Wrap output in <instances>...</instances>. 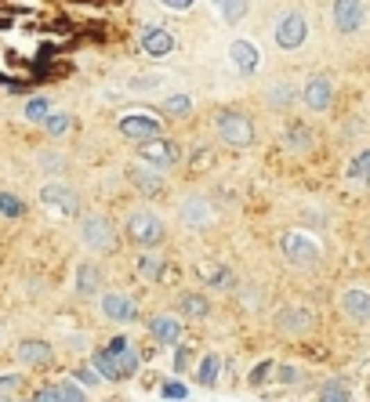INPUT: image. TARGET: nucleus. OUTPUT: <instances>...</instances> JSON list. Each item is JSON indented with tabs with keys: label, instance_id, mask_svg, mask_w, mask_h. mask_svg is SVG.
<instances>
[{
	"label": "nucleus",
	"instance_id": "f257e3e1",
	"mask_svg": "<svg viewBox=\"0 0 370 402\" xmlns=\"http://www.w3.org/2000/svg\"><path fill=\"white\" fill-rule=\"evenodd\" d=\"M305 40H309V19H305V11H298V8L280 11L276 22H272V44L280 51H298Z\"/></svg>",
	"mask_w": 370,
	"mask_h": 402
},
{
	"label": "nucleus",
	"instance_id": "f03ea898",
	"mask_svg": "<svg viewBox=\"0 0 370 402\" xmlns=\"http://www.w3.org/2000/svg\"><path fill=\"white\" fill-rule=\"evenodd\" d=\"M215 131L229 149H251L254 146V120L236 109H221L215 116Z\"/></svg>",
	"mask_w": 370,
	"mask_h": 402
},
{
	"label": "nucleus",
	"instance_id": "7ed1b4c3",
	"mask_svg": "<svg viewBox=\"0 0 370 402\" xmlns=\"http://www.w3.org/2000/svg\"><path fill=\"white\" fill-rule=\"evenodd\" d=\"M124 232H127V239H131L138 250H153V247H160L167 239V225L160 221L153 211H135L131 218H127Z\"/></svg>",
	"mask_w": 370,
	"mask_h": 402
},
{
	"label": "nucleus",
	"instance_id": "20e7f679",
	"mask_svg": "<svg viewBox=\"0 0 370 402\" xmlns=\"http://www.w3.org/2000/svg\"><path fill=\"white\" fill-rule=\"evenodd\" d=\"M280 247H283V257H287V261L298 265V268H316V265H319V257H323V247H319V239L309 236V232H301V229L287 232V236L280 239Z\"/></svg>",
	"mask_w": 370,
	"mask_h": 402
},
{
	"label": "nucleus",
	"instance_id": "39448f33",
	"mask_svg": "<svg viewBox=\"0 0 370 402\" xmlns=\"http://www.w3.org/2000/svg\"><path fill=\"white\" fill-rule=\"evenodd\" d=\"M80 243H84L87 250H94V254H112L120 239H117V229H112L109 218L87 214V218H80Z\"/></svg>",
	"mask_w": 370,
	"mask_h": 402
},
{
	"label": "nucleus",
	"instance_id": "423d86ee",
	"mask_svg": "<svg viewBox=\"0 0 370 402\" xmlns=\"http://www.w3.org/2000/svg\"><path fill=\"white\" fill-rule=\"evenodd\" d=\"M330 22L342 37H356L367 26V4L363 0H334L330 4Z\"/></svg>",
	"mask_w": 370,
	"mask_h": 402
},
{
	"label": "nucleus",
	"instance_id": "0eeeda50",
	"mask_svg": "<svg viewBox=\"0 0 370 402\" xmlns=\"http://www.w3.org/2000/svg\"><path fill=\"white\" fill-rule=\"evenodd\" d=\"M138 159L142 164H153L160 171H171V167H178V159H182V149H178V141H171V138H153V141H142L138 146Z\"/></svg>",
	"mask_w": 370,
	"mask_h": 402
},
{
	"label": "nucleus",
	"instance_id": "6e6552de",
	"mask_svg": "<svg viewBox=\"0 0 370 402\" xmlns=\"http://www.w3.org/2000/svg\"><path fill=\"white\" fill-rule=\"evenodd\" d=\"M298 98H301L305 109L327 112L334 105V80L330 76H309V80H305V87L298 91Z\"/></svg>",
	"mask_w": 370,
	"mask_h": 402
},
{
	"label": "nucleus",
	"instance_id": "1a4fd4ad",
	"mask_svg": "<svg viewBox=\"0 0 370 402\" xmlns=\"http://www.w3.org/2000/svg\"><path fill=\"white\" fill-rule=\"evenodd\" d=\"M120 134L124 138H131V141H153V138H160V120L156 116H149V112H124L120 116Z\"/></svg>",
	"mask_w": 370,
	"mask_h": 402
},
{
	"label": "nucleus",
	"instance_id": "9d476101",
	"mask_svg": "<svg viewBox=\"0 0 370 402\" xmlns=\"http://www.w3.org/2000/svg\"><path fill=\"white\" fill-rule=\"evenodd\" d=\"M312 323H316V312L309 308V304H283V308L276 312V330L280 333H291V337L309 333Z\"/></svg>",
	"mask_w": 370,
	"mask_h": 402
},
{
	"label": "nucleus",
	"instance_id": "9b49d317",
	"mask_svg": "<svg viewBox=\"0 0 370 402\" xmlns=\"http://www.w3.org/2000/svg\"><path fill=\"white\" fill-rule=\"evenodd\" d=\"M178 221L185 225L189 232H200V229H207V225L215 221L211 200H207V196H185V200L178 203Z\"/></svg>",
	"mask_w": 370,
	"mask_h": 402
},
{
	"label": "nucleus",
	"instance_id": "f8f14e48",
	"mask_svg": "<svg viewBox=\"0 0 370 402\" xmlns=\"http://www.w3.org/2000/svg\"><path fill=\"white\" fill-rule=\"evenodd\" d=\"M229 62H233V69L239 76H254L262 69V47L254 40H247V37H239V40L229 44Z\"/></svg>",
	"mask_w": 370,
	"mask_h": 402
},
{
	"label": "nucleus",
	"instance_id": "ddd939ff",
	"mask_svg": "<svg viewBox=\"0 0 370 402\" xmlns=\"http://www.w3.org/2000/svg\"><path fill=\"white\" fill-rule=\"evenodd\" d=\"M99 308H102V315L109 319V323H135L138 319V301L127 297V294H117V290L102 294Z\"/></svg>",
	"mask_w": 370,
	"mask_h": 402
},
{
	"label": "nucleus",
	"instance_id": "4468645a",
	"mask_svg": "<svg viewBox=\"0 0 370 402\" xmlns=\"http://www.w3.org/2000/svg\"><path fill=\"white\" fill-rule=\"evenodd\" d=\"M106 351L112 356V362H117V369H120V381H127V377H135V369H138V348L127 341V337H112V341L106 344Z\"/></svg>",
	"mask_w": 370,
	"mask_h": 402
},
{
	"label": "nucleus",
	"instance_id": "2eb2a0df",
	"mask_svg": "<svg viewBox=\"0 0 370 402\" xmlns=\"http://www.w3.org/2000/svg\"><path fill=\"white\" fill-rule=\"evenodd\" d=\"M142 51L153 58H167L174 51V33L164 26H146L142 29Z\"/></svg>",
	"mask_w": 370,
	"mask_h": 402
},
{
	"label": "nucleus",
	"instance_id": "dca6fc26",
	"mask_svg": "<svg viewBox=\"0 0 370 402\" xmlns=\"http://www.w3.org/2000/svg\"><path fill=\"white\" fill-rule=\"evenodd\" d=\"M40 203L55 207V211H62V214H80V196L69 185H44L40 189Z\"/></svg>",
	"mask_w": 370,
	"mask_h": 402
},
{
	"label": "nucleus",
	"instance_id": "f3484780",
	"mask_svg": "<svg viewBox=\"0 0 370 402\" xmlns=\"http://www.w3.org/2000/svg\"><path fill=\"white\" fill-rule=\"evenodd\" d=\"M149 333L160 344H178L182 341V319L171 312H156V315H149Z\"/></svg>",
	"mask_w": 370,
	"mask_h": 402
},
{
	"label": "nucleus",
	"instance_id": "a211bd4d",
	"mask_svg": "<svg viewBox=\"0 0 370 402\" xmlns=\"http://www.w3.org/2000/svg\"><path fill=\"white\" fill-rule=\"evenodd\" d=\"M342 312L356 323H370V290L367 286H348L342 294Z\"/></svg>",
	"mask_w": 370,
	"mask_h": 402
},
{
	"label": "nucleus",
	"instance_id": "6ab92c4d",
	"mask_svg": "<svg viewBox=\"0 0 370 402\" xmlns=\"http://www.w3.org/2000/svg\"><path fill=\"white\" fill-rule=\"evenodd\" d=\"M167 171H160V167H153V164H142L138 159V167H131V182L146 192V196H156V192H164V185H167V178H164Z\"/></svg>",
	"mask_w": 370,
	"mask_h": 402
},
{
	"label": "nucleus",
	"instance_id": "aec40b11",
	"mask_svg": "<svg viewBox=\"0 0 370 402\" xmlns=\"http://www.w3.org/2000/svg\"><path fill=\"white\" fill-rule=\"evenodd\" d=\"M203 283H207V290H236V272L229 265H203Z\"/></svg>",
	"mask_w": 370,
	"mask_h": 402
},
{
	"label": "nucleus",
	"instance_id": "412c9836",
	"mask_svg": "<svg viewBox=\"0 0 370 402\" xmlns=\"http://www.w3.org/2000/svg\"><path fill=\"white\" fill-rule=\"evenodd\" d=\"M283 138H287V146H291L294 152H309V149L316 146V134H312V127H305L301 120H291V123H287Z\"/></svg>",
	"mask_w": 370,
	"mask_h": 402
},
{
	"label": "nucleus",
	"instance_id": "4be33fe9",
	"mask_svg": "<svg viewBox=\"0 0 370 402\" xmlns=\"http://www.w3.org/2000/svg\"><path fill=\"white\" fill-rule=\"evenodd\" d=\"M215 11H218V19L225 26H239L247 19V11H251V0H211Z\"/></svg>",
	"mask_w": 370,
	"mask_h": 402
},
{
	"label": "nucleus",
	"instance_id": "5701e85b",
	"mask_svg": "<svg viewBox=\"0 0 370 402\" xmlns=\"http://www.w3.org/2000/svg\"><path fill=\"white\" fill-rule=\"evenodd\" d=\"M19 359L26 366H47V362L55 359V351H51V344H47V341H22L19 344Z\"/></svg>",
	"mask_w": 370,
	"mask_h": 402
},
{
	"label": "nucleus",
	"instance_id": "b1692460",
	"mask_svg": "<svg viewBox=\"0 0 370 402\" xmlns=\"http://www.w3.org/2000/svg\"><path fill=\"white\" fill-rule=\"evenodd\" d=\"M135 272L142 279H164V272H167V257H160V254H138V261H135Z\"/></svg>",
	"mask_w": 370,
	"mask_h": 402
},
{
	"label": "nucleus",
	"instance_id": "393cba45",
	"mask_svg": "<svg viewBox=\"0 0 370 402\" xmlns=\"http://www.w3.org/2000/svg\"><path fill=\"white\" fill-rule=\"evenodd\" d=\"M102 290V272L94 265H80L76 268V294L80 297H94Z\"/></svg>",
	"mask_w": 370,
	"mask_h": 402
},
{
	"label": "nucleus",
	"instance_id": "a878e982",
	"mask_svg": "<svg viewBox=\"0 0 370 402\" xmlns=\"http://www.w3.org/2000/svg\"><path fill=\"white\" fill-rule=\"evenodd\" d=\"M178 308L189 315V319H207V312H211V304H207V297L200 290H185L178 297Z\"/></svg>",
	"mask_w": 370,
	"mask_h": 402
},
{
	"label": "nucleus",
	"instance_id": "bb28decb",
	"mask_svg": "<svg viewBox=\"0 0 370 402\" xmlns=\"http://www.w3.org/2000/svg\"><path fill=\"white\" fill-rule=\"evenodd\" d=\"M164 112L171 120H189L192 116V98L189 94H167L164 98Z\"/></svg>",
	"mask_w": 370,
	"mask_h": 402
},
{
	"label": "nucleus",
	"instance_id": "cd10ccee",
	"mask_svg": "<svg viewBox=\"0 0 370 402\" xmlns=\"http://www.w3.org/2000/svg\"><path fill=\"white\" fill-rule=\"evenodd\" d=\"M345 178L348 182H370V149H363V152H356V156L348 159Z\"/></svg>",
	"mask_w": 370,
	"mask_h": 402
},
{
	"label": "nucleus",
	"instance_id": "c85d7f7f",
	"mask_svg": "<svg viewBox=\"0 0 370 402\" xmlns=\"http://www.w3.org/2000/svg\"><path fill=\"white\" fill-rule=\"evenodd\" d=\"M218 374H221V356H215V351H211V356H203L196 377H200L203 388H215V384H218Z\"/></svg>",
	"mask_w": 370,
	"mask_h": 402
},
{
	"label": "nucleus",
	"instance_id": "c756f323",
	"mask_svg": "<svg viewBox=\"0 0 370 402\" xmlns=\"http://www.w3.org/2000/svg\"><path fill=\"white\" fill-rule=\"evenodd\" d=\"M294 98H298V91H294L291 84H287V80H276V84L269 87V105H272V109H283V105H291Z\"/></svg>",
	"mask_w": 370,
	"mask_h": 402
},
{
	"label": "nucleus",
	"instance_id": "7c9ffc66",
	"mask_svg": "<svg viewBox=\"0 0 370 402\" xmlns=\"http://www.w3.org/2000/svg\"><path fill=\"white\" fill-rule=\"evenodd\" d=\"M94 369H99V374H102V381L109 377V381H120V369H117V362H112V356H109V351L102 348V351H94Z\"/></svg>",
	"mask_w": 370,
	"mask_h": 402
},
{
	"label": "nucleus",
	"instance_id": "2f4dec72",
	"mask_svg": "<svg viewBox=\"0 0 370 402\" xmlns=\"http://www.w3.org/2000/svg\"><path fill=\"white\" fill-rule=\"evenodd\" d=\"M26 203L15 196V192H0V218H22Z\"/></svg>",
	"mask_w": 370,
	"mask_h": 402
},
{
	"label": "nucleus",
	"instance_id": "473e14b6",
	"mask_svg": "<svg viewBox=\"0 0 370 402\" xmlns=\"http://www.w3.org/2000/svg\"><path fill=\"white\" fill-rule=\"evenodd\" d=\"M44 127H47V134H66L69 127H73V116L69 112H47V120H44Z\"/></svg>",
	"mask_w": 370,
	"mask_h": 402
},
{
	"label": "nucleus",
	"instance_id": "72a5a7b5",
	"mask_svg": "<svg viewBox=\"0 0 370 402\" xmlns=\"http://www.w3.org/2000/svg\"><path fill=\"white\" fill-rule=\"evenodd\" d=\"M319 402H348V388L342 381H327L323 388H319Z\"/></svg>",
	"mask_w": 370,
	"mask_h": 402
},
{
	"label": "nucleus",
	"instance_id": "f704fd0d",
	"mask_svg": "<svg viewBox=\"0 0 370 402\" xmlns=\"http://www.w3.org/2000/svg\"><path fill=\"white\" fill-rule=\"evenodd\" d=\"M47 112H51V102H47V98L26 102V120H29V123H44V120H47Z\"/></svg>",
	"mask_w": 370,
	"mask_h": 402
},
{
	"label": "nucleus",
	"instance_id": "c9c22d12",
	"mask_svg": "<svg viewBox=\"0 0 370 402\" xmlns=\"http://www.w3.org/2000/svg\"><path fill=\"white\" fill-rule=\"evenodd\" d=\"M58 395H62V402H87L84 388H80V381H62L58 384Z\"/></svg>",
	"mask_w": 370,
	"mask_h": 402
},
{
	"label": "nucleus",
	"instance_id": "e433bc0d",
	"mask_svg": "<svg viewBox=\"0 0 370 402\" xmlns=\"http://www.w3.org/2000/svg\"><path fill=\"white\" fill-rule=\"evenodd\" d=\"M272 369H276V362H272V359H265V362H258V366L251 369V377H247V381H251V384H265Z\"/></svg>",
	"mask_w": 370,
	"mask_h": 402
},
{
	"label": "nucleus",
	"instance_id": "4c0bfd02",
	"mask_svg": "<svg viewBox=\"0 0 370 402\" xmlns=\"http://www.w3.org/2000/svg\"><path fill=\"white\" fill-rule=\"evenodd\" d=\"M73 377H76L80 384H87V388H94V384H102V374H99V369H94V366H80Z\"/></svg>",
	"mask_w": 370,
	"mask_h": 402
},
{
	"label": "nucleus",
	"instance_id": "58836bf2",
	"mask_svg": "<svg viewBox=\"0 0 370 402\" xmlns=\"http://www.w3.org/2000/svg\"><path fill=\"white\" fill-rule=\"evenodd\" d=\"M160 8H167V11H189L192 4H196V0H156Z\"/></svg>",
	"mask_w": 370,
	"mask_h": 402
},
{
	"label": "nucleus",
	"instance_id": "ea45409f",
	"mask_svg": "<svg viewBox=\"0 0 370 402\" xmlns=\"http://www.w3.org/2000/svg\"><path fill=\"white\" fill-rule=\"evenodd\" d=\"M37 402H62L58 384H55V388H51V384H47V388H40V392H37Z\"/></svg>",
	"mask_w": 370,
	"mask_h": 402
},
{
	"label": "nucleus",
	"instance_id": "a19ab883",
	"mask_svg": "<svg viewBox=\"0 0 370 402\" xmlns=\"http://www.w3.org/2000/svg\"><path fill=\"white\" fill-rule=\"evenodd\" d=\"M19 384H22V377H19V374H4V377H0V392H15Z\"/></svg>",
	"mask_w": 370,
	"mask_h": 402
},
{
	"label": "nucleus",
	"instance_id": "79ce46f5",
	"mask_svg": "<svg viewBox=\"0 0 370 402\" xmlns=\"http://www.w3.org/2000/svg\"><path fill=\"white\" fill-rule=\"evenodd\" d=\"M164 395H167V399H185L189 392H185V384H178V381H171V384H167V388H164Z\"/></svg>",
	"mask_w": 370,
	"mask_h": 402
},
{
	"label": "nucleus",
	"instance_id": "37998d69",
	"mask_svg": "<svg viewBox=\"0 0 370 402\" xmlns=\"http://www.w3.org/2000/svg\"><path fill=\"white\" fill-rule=\"evenodd\" d=\"M280 381L283 384H298V366H280Z\"/></svg>",
	"mask_w": 370,
	"mask_h": 402
},
{
	"label": "nucleus",
	"instance_id": "c03bdc74",
	"mask_svg": "<svg viewBox=\"0 0 370 402\" xmlns=\"http://www.w3.org/2000/svg\"><path fill=\"white\" fill-rule=\"evenodd\" d=\"M185 362H189V351L182 348V351H178V362H174V369H185Z\"/></svg>",
	"mask_w": 370,
	"mask_h": 402
},
{
	"label": "nucleus",
	"instance_id": "a18cd8bd",
	"mask_svg": "<svg viewBox=\"0 0 370 402\" xmlns=\"http://www.w3.org/2000/svg\"><path fill=\"white\" fill-rule=\"evenodd\" d=\"M0 402H8V399H4V395H0Z\"/></svg>",
	"mask_w": 370,
	"mask_h": 402
}]
</instances>
